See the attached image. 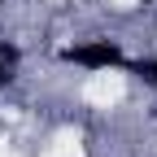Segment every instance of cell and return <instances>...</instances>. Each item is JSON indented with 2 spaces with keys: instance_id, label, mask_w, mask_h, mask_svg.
Listing matches in <instances>:
<instances>
[{
  "instance_id": "obj_3",
  "label": "cell",
  "mask_w": 157,
  "mask_h": 157,
  "mask_svg": "<svg viewBox=\"0 0 157 157\" xmlns=\"http://www.w3.org/2000/svg\"><path fill=\"white\" fill-rule=\"evenodd\" d=\"M135 74H144L148 83H157V61H140V66H135Z\"/></svg>"
},
{
  "instance_id": "obj_1",
  "label": "cell",
  "mask_w": 157,
  "mask_h": 157,
  "mask_svg": "<svg viewBox=\"0 0 157 157\" xmlns=\"http://www.w3.org/2000/svg\"><path fill=\"white\" fill-rule=\"evenodd\" d=\"M66 61H78V66H122V52H118V44H109V39H101V44H78V48H66L61 52Z\"/></svg>"
},
{
  "instance_id": "obj_2",
  "label": "cell",
  "mask_w": 157,
  "mask_h": 157,
  "mask_svg": "<svg viewBox=\"0 0 157 157\" xmlns=\"http://www.w3.org/2000/svg\"><path fill=\"white\" fill-rule=\"evenodd\" d=\"M13 70H17V48L13 44H0V87L13 78Z\"/></svg>"
}]
</instances>
